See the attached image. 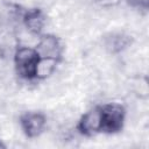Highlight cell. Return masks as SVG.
Masks as SVG:
<instances>
[{
    "label": "cell",
    "mask_w": 149,
    "mask_h": 149,
    "mask_svg": "<svg viewBox=\"0 0 149 149\" xmlns=\"http://www.w3.org/2000/svg\"><path fill=\"white\" fill-rule=\"evenodd\" d=\"M40 56L35 48L19 47L14 54V66L16 74L27 81L37 80V68Z\"/></svg>",
    "instance_id": "cell-1"
},
{
    "label": "cell",
    "mask_w": 149,
    "mask_h": 149,
    "mask_svg": "<svg viewBox=\"0 0 149 149\" xmlns=\"http://www.w3.org/2000/svg\"><path fill=\"white\" fill-rule=\"evenodd\" d=\"M101 133L118 134L122 130L126 120V109L119 102H107L100 105Z\"/></svg>",
    "instance_id": "cell-2"
},
{
    "label": "cell",
    "mask_w": 149,
    "mask_h": 149,
    "mask_svg": "<svg viewBox=\"0 0 149 149\" xmlns=\"http://www.w3.org/2000/svg\"><path fill=\"white\" fill-rule=\"evenodd\" d=\"M19 123L23 134L28 139H36L47 127V116L42 112L30 111L21 114Z\"/></svg>",
    "instance_id": "cell-3"
},
{
    "label": "cell",
    "mask_w": 149,
    "mask_h": 149,
    "mask_svg": "<svg viewBox=\"0 0 149 149\" xmlns=\"http://www.w3.org/2000/svg\"><path fill=\"white\" fill-rule=\"evenodd\" d=\"M40 58L43 59H54L57 62L62 61L63 47L61 40L54 34H42L35 47Z\"/></svg>",
    "instance_id": "cell-4"
},
{
    "label": "cell",
    "mask_w": 149,
    "mask_h": 149,
    "mask_svg": "<svg viewBox=\"0 0 149 149\" xmlns=\"http://www.w3.org/2000/svg\"><path fill=\"white\" fill-rule=\"evenodd\" d=\"M78 133L83 136H94L101 133V115H100V105L88 109L84 113L77 122L76 126Z\"/></svg>",
    "instance_id": "cell-5"
},
{
    "label": "cell",
    "mask_w": 149,
    "mask_h": 149,
    "mask_svg": "<svg viewBox=\"0 0 149 149\" xmlns=\"http://www.w3.org/2000/svg\"><path fill=\"white\" fill-rule=\"evenodd\" d=\"M22 23L33 35H42L47 23V16L41 8H29L22 13Z\"/></svg>",
    "instance_id": "cell-6"
},
{
    "label": "cell",
    "mask_w": 149,
    "mask_h": 149,
    "mask_svg": "<svg viewBox=\"0 0 149 149\" xmlns=\"http://www.w3.org/2000/svg\"><path fill=\"white\" fill-rule=\"evenodd\" d=\"M133 43L132 36L125 33H112L104 38V45L111 54H120Z\"/></svg>",
    "instance_id": "cell-7"
},
{
    "label": "cell",
    "mask_w": 149,
    "mask_h": 149,
    "mask_svg": "<svg viewBox=\"0 0 149 149\" xmlns=\"http://www.w3.org/2000/svg\"><path fill=\"white\" fill-rule=\"evenodd\" d=\"M127 2L139 10L147 12L149 8V0H127Z\"/></svg>",
    "instance_id": "cell-8"
},
{
    "label": "cell",
    "mask_w": 149,
    "mask_h": 149,
    "mask_svg": "<svg viewBox=\"0 0 149 149\" xmlns=\"http://www.w3.org/2000/svg\"><path fill=\"white\" fill-rule=\"evenodd\" d=\"M94 2L102 8H111L118 6L121 2V0H94Z\"/></svg>",
    "instance_id": "cell-9"
},
{
    "label": "cell",
    "mask_w": 149,
    "mask_h": 149,
    "mask_svg": "<svg viewBox=\"0 0 149 149\" xmlns=\"http://www.w3.org/2000/svg\"><path fill=\"white\" fill-rule=\"evenodd\" d=\"M5 148H6V144L0 140V149H5Z\"/></svg>",
    "instance_id": "cell-10"
}]
</instances>
